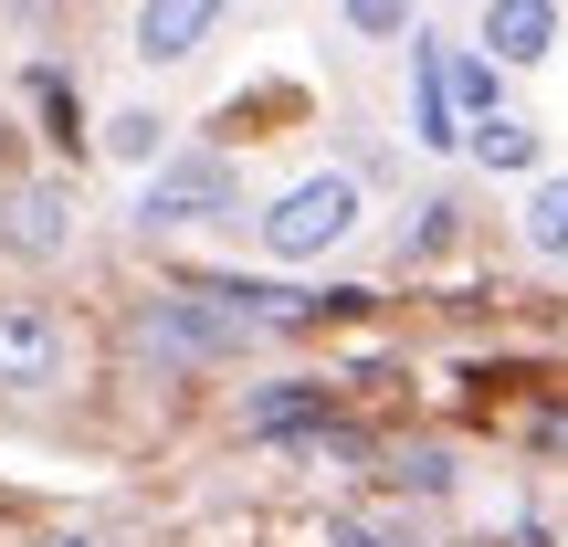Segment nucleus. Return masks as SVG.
Returning a JSON list of instances; mask_svg holds the SVG:
<instances>
[{
  "label": "nucleus",
  "instance_id": "1",
  "mask_svg": "<svg viewBox=\"0 0 568 547\" xmlns=\"http://www.w3.org/2000/svg\"><path fill=\"white\" fill-rule=\"evenodd\" d=\"M358 222H368V190L347 180V169H305V180H284L274 201H264L253 243H264L274 264H316V253H337Z\"/></svg>",
  "mask_w": 568,
  "mask_h": 547
},
{
  "label": "nucleus",
  "instance_id": "2",
  "mask_svg": "<svg viewBox=\"0 0 568 547\" xmlns=\"http://www.w3.org/2000/svg\"><path fill=\"white\" fill-rule=\"evenodd\" d=\"M138 347H148L159 368H232V358L253 347V326L222 316V305L190 284V295H148V305H138Z\"/></svg>",
  "mask_w": 568,
  "mask_h": 547
},
{
  "label": "nucleus",
  "instance_id": "3",
  "mask_svg": "<svg viewBox=\"0 0 568 547\" xmlns=\"http://www.w3.org/2000/svg\"><path fill=\"white\" fill-rule=\"evenodd\" d=\"M232 201H243L232 159H211V148H169V159L148 169V190H138V222L148 232H201V222H222Z\"/></svg>",
  "mask_w": 568,
  "mask_h": 547
},
{
  "label": "nucleus",
  "instance_id": "4",
  "mask_svg": "<svg viewBox=\"0 0 568 547\" xmlns=\"http://www.w3.org/2000/svg\"><path fill=\"white\" fill-rule=\"evenodd\" d=\"M0 253L11 264H63L74 253V190L63 180H11L0 190Z\"/></svg>",
  "mask_w": 568,
  "mask_h": 547
},
{
  "label": "nucleus",
  "instance_id": "5",
  "mask_svg": "<svg viewBox=\"0 0 568 547\" xmlns=\"http://www.w3.org/2000/svg\"><path fill=\"white\" fill-rule=\"evenodd\" d=\"M53 379H63V316L53 305H0V389L32 401Z\"/></svg>",
  "mask_w": 568,
  "mask_h": 547
},
{
  "label": "nucleus",
  "instance_id": "6",
  "mask_svg": "<svg viewBox=\"0 0 568 547\" xmlns=\"http://www.w3.org/2000/svg\"><path fill=\"white\" fill-rule=\"evenodd\" d=\"M222 11L232 0H138V32L126 42H138V63H190L211 32H222Z\"/></svg>",
  "mask_w": 568,
  "mask_h": 547
},
{
  "label": "nucleus",
  "instance_id": "7",
  "mask_svg": "<svg viewBox=\"0 0 568 547\" xmlns=\"http://www.w3.org/2000/svg\"><path fill=\"white\" fill-rule=\"evenodd\" d=\"M485 53L495 63H548L558 53V0H485Z\"/></svg>",
  "mask_w": 568,
  "mask_h": 547
},
{
  "label": "nucleus",
  "instance_id": "8",
  "mask_svg": "<svg viewBox=\"0 0 568 547\" xmlns=\"http://www.w3.org/2000/svg\"><path fill=\"white\" fill-rule=\"evenodd\" d=\"M464 148H474L485 169H506V180H527V169H537V126H527V117H485V126H464Z\"/></svg>",
  "mask_w": 568,
  "mask_h": 547
},
{
  "label": "nucleus",
  "instance_id": "9",
  "mask_svg": "<svg viewBox=\"0 0 568 547\" xmlns=\"http://www.w3.org/2000/svg\"><path fill=\"white\" fill-rule=\"evenodd\" d=\"M443 95H453V126L506 117V74H495V63H443Z\"/></svg>",
  "mask_w": 568,
  "mask_h": 547
},
{
  "label": "nucleus",
  "instance_id": "10",
  "mask_svg": "<svg viewBox=\"0 0 568 547\" xmlns=\"http://www.w3.org/2000/svg\"><path fill=\"white\" fill-rule=\"evenodd\" d=\"M527 253L568 264V169H548V180L527 190Z\"/></svg>",
  "mask_w": 568,
  "mask_h": 547
},
{
  "label": "nucleus",
  "instance_id": "11",
  "mask_svg": "<svg viewBox=\"0 0 568 547\" xmlns=\"http://www.w3.org/2000/svg\"><path fill=\"white\" fill-rule=\"evenodd\" d=\"M105 159L159 169V159H169V117H159V105H126V117H105Z\"/></svg>",
  "mask_w": 568,
  "mask_h": 547
},
{
  "label": "nucleus",
  "instance_id": "12",
  "mask_svg": "<svg viewBox=\"0 0 568 547\" xmlns=\"http://www.w3.org/2000/svg\"><path fill=\"white\" fill-rule=\"evenodd\" d=\"M243 432H326V389H264V401L243 411Z\"/></svg>",
  "mask_w": 568,
  "mask_h": 547
},
{
  "label": "nucleus",
  "instance_id": "13",
  "mask_svg": "<svg viewBox=\"0 0 568 547\" xmlns=\"http://www.w3.org/2000/svg\"><path fill=\"white\" fill-rule=\"evenodd\" d=\"M326 537H337V547H432L422 527H410V516H368V506H347Z\"/></svg>",
  "mask_w": 568,
  "mask_h": 547
},
{
  "label": "nucleus",
  "instance_id": "14",
  "mask_svg": "<svg viewBox=\"0 0 568 547\" xmlns=\"http://www.w3.org/2000/svg\"><path fill=\"white\" fill-rule=\"evenodd\" d=\"M337 11H347V32H358V42H389V32L422 21V0H337Z\"/></svg>",
  "mask_w": 568,
  "mask_h": 547
},
{
  "label": "nucleus",
  "instance_id": "15",
  "mask_svg": "<svg viewBox=\"0 0 568 547\" xmlns=\"http://www.w3.org/2000/svg\"><path fill=\"white\" fill-rule=\"evenodd\" d=\"M389 485H400V495H453V453H389Z\"/></svg>",
  "mask_w": 568,
  "mask_h": 547
}]
</instances>
